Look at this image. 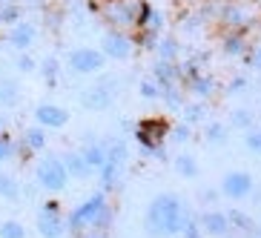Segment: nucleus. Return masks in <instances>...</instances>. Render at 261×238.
Here are the masks:
<instances>
[{
	"label": "nucleus",
	"instance_id": "nucleus-33",
	"mask_svg": "<svg viewBox=\"0 0 261 238\" xmlns=\"http://www.w3.org/2000/svg\"><path fill=\"white\" fill-rule=\"evenodd\" d=\"M227 215H230L232 230H241V232H250V230H253V221H250L247 215H241V213H227Z\"/></svg>",
	"mask_w": 261,
	"mask_h": 238
},
{
	"label": "nucleus",
	"instance_id": "nucleus-31",
	"mask_svg": "<svg viewBox=\"0 0 261 238\" xmlns=\"http://www.w3.org/2000/svg\"><path fill=\"white\" fill-rule=\"evenodd\" d=\"M230 123L238 126V129H250V126H253V112H250V109H236L232 118H230Z\"/></svg>",
	"mask_w": 261,
	"mask_h": 238
},
{
	"label": "nucleus",
	"instance_id": "nucleus-29",
	"mask_svg": "<svg viewBox=\"0 0 261 238\" xmlns=\"http://www.w3.org/2000/svg\"><path fill=\"white\" fill-rule=\"evenodd\" d=\"M244 144L250 152L261 155V129H255V126H250V129H244Z\"/></svg>",
	"mask_w": 261,
	"mask_h": 238
},
{
	"label": "nucleus",
	"instance_id": "nucleus-14",
	"mask_svg": "<svg viewBox=\"0 0 261 238\" xmlns=\"http://www.w3.org/2000/svg\"><path fill=\"white\" fill-rule=\"evenodd\" d=\"M63 167H66V172H69V178H89V175H95V169L86 164V158L81 152H66L63 155Z\"/></svg>",
	"mask_w": 261,
	"mask_h": 238
},
{
	"label": "nucleus",
	"instance_id": "nucleus-12",
	"mask_svg": "<svg viewBox=\"0 0 261 238\" xmlns=\"http://www.w3.org/2000/svg\"><path fill=\"white\" fill-rule=\"evenodd\" d=\"M35 121L43 129H61V126L69 123V109L58 107V103H38L35 107Z\"/></svg>",
	"mask_w": 261,
	"mask_h": 238
},
{
	"label": "nucleus",
	"instance_id": "nucleus-5",
	"mask_svg": "<svg viewBox=\"0 0 261 238\" xmlns=\"http://www.w3.org/2000/svg\"><path fill=\"white\" fill-rule=\"evenodd\" d=\"M35 230H38L40 238H61L66 232V221L61 215V207L55 201H43L35 215Z\"/></svg>",
	"mask_w": 261,
	"mask_h": 238
},
{
	"label": "nucleus",
	"instance_id": "nucleus-27",
	"mask_svg": "<svg viewBox=\"0 0 261 238\" xmlns=\"http://www.w3.org/2000/svg\"><path fill=\"white\" fill-rule=\"evenodd\" d=\"M155 52H158L161 61H175L178 58V43L175 40H158V43H155Z\"/></svg>",
	"mask_w": 261,
	"mask_h": 238
},
{
	"label": "nucleus",
	"instance_id": "nucleus-7",
	"mask_svg": "<svg viewBox=\"0 0 261 238\" xmlns=\"http://www.w3.org/2000/svg\"><path fill=\"white\" fill-rule=\"evenodd\" d=\"M118 77H107V81H100V84L89 86L84 95H81V107L89 109V112H100V109L112 107V100L118 95Z\"/></svg>",
	"mask_w": 261,
	"mask_h": 238
},
{
	"label": "nucleus",
	"instance_id": "nucleus-1",
	"mask_svg": "<svg viewBox=\"0 0 261 238\" xmlns=\"http://www.w3.org/2000/svg\"><path fill=\"white\" fill-rule=\"evenodd\" d=\"M187 213H184V204L178 195L172 192H161L149 201L144 215V230L149 232L152 238H172L181 232V224H184Z\"/></svg>",
	"mask_w": 261,
	"mask_h": 238
},
{
	"label": "nucleus",
	"instance_id": "nucleus-9",
	"mask_svg": "<svg viewBox=\"0 0 261 238\" xmlns=\"http://www.w3.org/2000/svg\"><path fill=\"white\" fill-rule=\"evenodd\" d=\"M100 52H103V58H112V61H126L132 55V38L121 29H109L100 35Z\"/></svg>",
	"mask_w": 261,
	"mask_h": 238
},
{
	"label": "nucleus",
	"instance_id": "nucleus-18",
	"mask_svg": "<svg viewBox=\"0 0 261 238\" xmlns=\"http://www.w3.org/2000/svg\"><path fill=\"white\" fill-rule=\"evenodd\" d=\"M23 146L29 152H40L43 146H46V129L43 126H29L23 132Z\"/></svg>",
	"mask_w": 261,
	"mask_h": 238
},
{
	"label": "nucleus",
	"instance_id": "nucleus-13",
	"mask_svg": "<svg viewBox=\"0 0 261 238\" xmlns=\"http://www.w3.org/2000/svg\"><path fill=\"white\" fill-rule=\"evenodd\" d=\"M138 15H141V3H135V0H115L107 9L109 23H115V26H135Z\"/></svg>",
	"mask_w": 261,
	"mask_h": 238
},
{
	"label": "nucleus",
	"instance_id": "nucleus-23",
	"mask_svg": "<svg viewBox=\"0 0 261 238\" xmlns=\"http://www.w3.org/2000/svg\"><path fill=\"white\" fill-rule=\"evenodd\" d=\"M184 123L187 126H195V123H201L204 118H207V107L204 103H184Z\"/></svg>",
	"mask_w": 261,
	"mask_h": 238
},
{
	"label": "nucleus",
	"instance_id": "nucleus-41",
	"mask_svg": "<svg viewBox=\"0 0 261 238\" xmlns=\"http://www.w3.org/2000/svg\"><path fill=\"white\" fill-rule=\"evenodd\" d=\"M86 238H107V235H100V232H92V235H86Z\"/></svg>",
	"mask_w": 261,
	"mask_h": 238
},
{
	"label": "nucleus",
	"instance_id": "nucleus-24",
	"mask_svg": "<svg viewBox=\"0 0 261 238\" xmlns=\"http://www.w3.org/2000/svg\"><path fill=\"white\" fill-rule=\"evenodd\" d=\"M0 238H26V227L17 218H9L0 224Z\"/></svg>",
	"mask_w": 261,
	"mask_h": 238
},
{
	"label": "nucleus",
	"instance_id": "nucleus-11",
	"mask_svg": "<svg viewBox=\"0 0 261 238\" xmlns=\"http://www.w3.org/2000/svg\"><path fill=\"white\" fill-rule=\"evenodd\" d=\"M201 224V232L210 238H227L232 232V224H230V215L221 213V209H207V213L198 218Z\"/></svg>",
	"mask_w": 261,
	"mask_h": 238
},
{
	"label": "nucleus",
	"instance_id": "nucleus-36",
	"mask_svg": "<svg viewBox=\"0 0 261 238\" xmlns=\"http://www.w3.org/2000/svg\"><path fill=\"white\" fill-rule=\"evenodd\" d=\"M38 69V63H35V58H32L29 52H20V58H17V72H23V75H29V72Z\"/></svg>",
	"mask_w": 261,
	"mask_h": 238
},
{
	"label": "nucleus",
	"instance_id": "nucleus-42",
	"mask_svg": "<svg viewBox=\"0 0 261 238\" xmlns=\"http://www.w3.org/2000/svg\"><path fill=\"white\" fill-rule=\"evenodd\" d=\"M3 126H6V121H3V115H0V132H3Z\"/></svg>",
	"mask_w": 261,
	"mask_h": 238
},
{
	"label": "nucleus",
	"instance_id": "nucleus-25",
	"mask_svg": "<svg viewBox=\"0 0 261 238\" xmlns=\"http://www.w3.org/2000/svg\"><path fill=\"white\" fill-rule=\"evenodd\" d=\"M38 72L43 75V81H46V84H55V81H58V58H52V55H49V58H43V63L38 66Z\"/></svg>",
	"mask_w": 261,
	"mask_h": 238
},
{
	"label": "nucleus",
	"instance_id": "nucleus-40",
	"mask_svg": "<svg viewBox=\"0 0 261 238\" xmlns=\"http://www.w3.org/2000/svg\"><path fill=\"white\" fill-rule=\"evenodd\" d=\"M244 86H247L244 77H236V81L230 84V92H244Z\"/></svg>",
	"mask_w": 261,
	"mask_h": 238
},
{
	"label": "nucleus",
	"instance_id": "nucleus-39",
	"mask_svg": "<svg viewBox=\"0 0 261 238\" xmlns=\"http://www.w3.org/2000/svg\"><path fill=\"white\" fill-rule=\"evenodd\" d=\"M250 66H253V69H261V43L253 49V55H250Z\"/></svg>",
	"mask_w": 261,
	"mask_h": 238
},
{
	"label": "nucleus",
	"instance_id": "nucleus-19",
	"mask_svg": "<svg viewBox=\"0 0 261 238\" xmlns=\"http://www.w3.org/2000/svg\"><path fill=\"white\" fill-rule=\"evenodd\" d=\"M20 103V86L15 81H0V107H17Z\"/></svg>",
	"mask_w": 261,
	"mask_h": 238
},
{
	"label": "nucleus",
	"instance_id": "nucleus-38",
	"mask_svg": "<svg viewBox=\"0 0 261 238\" xmlns=\"http://www.w3.org/2000/svg\"><path fill=\"white\" fill-rule=\"evenodd\" d=\"M190 129H192V126L181 123V126H175V129H169V135H172V141H175V144H187V141H190Z\"/></svg>",
	"mask_w": 261,
	"mask_h": 238
},
{
	"label": "nucleus",
	"instance_id": "nucleus-20",
	"mask_svg": "<svg viewBox=\"0 0 261 238\" xmlns=\"http://www.w3.org/2000/svg\"><path fill=\"white\" fill-rule=\"evenodd\" d=\"M172 167H175V172L181 178H198V161L192 158V155H178L175 161H172Z\"/></svg>",
	"mask_w": 261,
	"mask_h": 238
},
{
	"label": "nucleus",
	"instance_id": "nucleus-8",
	"mask_svg": "<svg viewBox=\"0 0 261 238\" xmlns=\"http://www.w3.org/2000/svg\"><path fill=\"white\" fill-rule=\"evenodd\" d=\"M253 190H255V181L244 169H232L221 178V195H227L230 201H244L247 195H253Z\"/></svg>",
	"mask_w": 261,
	"mask_h": 238
},
{
	"label": "nucleus",
	"instance_id": "nucleus-10",
	"mask_svg": "<svg viewBox=\"0 0 261 238\" xmlns=\"http://www.w3.org/2000/svg\"><path fill=\"white\" fill-rule=\"evenodd\" d=\"M9 46L17 49V52H29L35 46V40H38V26L32 23V20H17V23L9 26Z\"/></svg>",
	"mask_w": 261,
	"mask_h": 238
},
{
	"label": "nucleus",
	"instance_id": "nucleus-4",
	"mask_svg": "<svg viewBox=\"0 0 261 238\" xmlns=\"http://www.w3.org/2000/svg\"><path fill=\"white\" fill-rule=\"evenodd\" d=\"M35 178H38V187H43L46 192H63L66 184L72 181L66 167H63V158H58V155L40 158L38 167H35Z\"/></svg>",
	"mask_w": 261,
	"mask_h": 238
},
{
	"label": "nucleus",
	"instance_id": "nucleus-26",
	"mask_svg": "<svg viewBox=\"0 0 261 238\" xmlns=\"http://www.w3.org/2000/svg\"><path fill=\"white\" fill-rule=\"evenodd\" d=\"M20 20V9L17 3H0V23L3 26H12Z\"/></svg>",
	"mask_w": 261,
	"mask_h": 238
},
{
	"label": "nucleus",
	"instance_id": "nucleus-28",
	"mask_svg": "<svg viewBox=\"0 0 261 238\" xmlns=\"http://www.w3.org/2000/svg\"><path fill=\"white\" fill-rule=\"evenodd\" d=\"M201 235H204V232H201L198 218H190V215H187L184 224H181V232H178V238H201Z\"/></svg>",
	"mask_w": 261,
	"mask_h": 238
},
{
	"label": "nucleus",
	"instance_id": "nucleus-30",
	"mask_svg": "<svg viewBox=\"0 0 261 238\" xmlns=\"http://www.w3.org/2000/svg\"><path fill=\"white\" fill-rule=\"evenodd\" d=\"M207 141L210 144H224V141H227V126L218 123V121H213L207 126Z\"/></svg>",
	"mask_w": 261,
	"mask_h": 238
},
{
	"label": "nucleus",
	"instance_id": "nucleus-3",
	"mask_svg": "<svg viewBox=\"0 0 261 238\" xmlns=\"http://www.w3.org/2000/svg\"><path fill=\"white\" fill-rule=\"evenodd\" d=\"M107 207H109L107 192L89 195L84 204H77V207L69 213V218H66V232H84V230H89V227H95L98 218H100V213H103Z\"/></svg>",
	"mask_w": 261,
	"mask_h": 238
},
{
	"label": "nucleus",
	"instance_id": "nucleus-37",
	"mask_svg": "<svg viewBox=\"0 0 261 238\" xmlns=\"http://www.w3.org/2000/svg\"><path fill=\"white\" fill-rule=\"evenodd\" d=\"M224 52L227 55H241L244 52V38H227L224 40Z\"/></svg>",
	"mask_w": 261,
	"mask_h": 238
},
{
	"label": "nucleus",
	"instance_id": "nucleus-35",
	"mask_svg": "<svg viewBox=\"0 0 261 238\" xmlns=\"http://www.w3.org/2000/svg\"><path fill=\"white\" fill-rule=\"evenodd\" d=\"M224 17H227V23H232V26H244L247 23V12H244V9H238V6L227 9Z\"/></svg>",
	"mask_w": 261,
	"mask_h": 238
},
{
	"label": "nucleus",
	"instance_id": "nucleus-32",
	"mask_svg": "<svg viewBox=\"0 0 261 238\" xmlns=\"http://www.w3.org/2000/svg\"><path fill=\"white\" fill-rule=\"evenodd\" d=\"M161 98L167 100L172 109H181V107H184V98H181V92H178V89H172V84L164 86V95H161Z\"/></svg>",
	"mask_w": 261,
	"mask_h": 238
},
{
	"label": "nucleus",
	"instance_id": "nucleus-15",
	"mask_svg": "<svg viewBox=\"0 0 261 238\" xmlns=\"http://www.w3.org/2000/svg\"><path fill=\"white\" fill-rule=\"evenodd\" d=\"M81 155H84L86 164L98 172L100 164H103V155H107V146H103V141H86V144L81 146Z\"/></svg>",
	"mask_w": 261,
	"mask_h": 238
},
{
	"label": "nucleus",
	"instance_id": "nucleus-16",
	"mask_svg": "<svg viewBox=\"0 0 261 238\" xmlns=\"http://www.w3.org/2000/svg\"><path fill=\"white\" fill-rule=\"evenodd\" d=\"M190 89H192V95H198V98L204 100V98H210V95H213L215 81H213L210 75H201V72H195V75H190Z\"/></svg>",
	"mask_w": 261,
	"mask_h": 238
},
{
	"label": "nucleus",
	"instance_id": "nucleus-43",
	"mask_svg": "<svg viewBox=\"0 0 261 238\" xmlns=\"http://www.w3.org/2000/svg\"><path fill=\"white\" fill-rule=\"evenodd\" d=\"M0 3H15V0H0Z\"/></svg>",
	"mask_w": 261,
	"mask_h": 238
},
{
	"label": "nucleus",
	"instance_id": "nucleus-34",
	"mask_svg": "<svg viewBox=\"0 0 261 238\" xmlns=\"http://www.w3.org/2000/svg\"><path fill=\"white\" fill-rule=\"evenodd\" d=\"M15 149H17V144L12 138H6V135H0V164H6L12 155H15Z\"/></svg>",
	"mask_w": 261,
	"mask_h": 238
},
{
	"label": "nucleus",
	"instance_id": "nucleus-22",
	"mask_svg": "<svg viewBox=\"0 0 261 238\" xmlns=\"http://www.w3.org/2000/svg\"><path fill=\"white\" fill-rule=\"evenodd\" d=\"M138 92H141V98H146V100H161L164 84H158L155 77H144V81L138 84Z\"/></svg>",
	"mask_w": 261,
	"mask_h": 238
},
{
	"label": "nucleus",
	"instance_id": "nucleus-21",
	"mask_svg": "<svg viewBox=\"0 0 261 238\" xmlns=\"http://www.w3.org/2000/svg\"><path fill=\"white\" fill-rule=\"evenodd\" d=\"M0 198H6V201H17V198H20V184H17L15 175L0 172Z\"/></svg>",
	"mask_w": 261,
	"mask_h": 238
},
{
	"label": "nucleus",
	"instance_id": "nucleus-2",
	"mask_svg": "<svg viewBox=\"0 0 261 238\" xmlns=\"http://www.w3.org/2000/svg\"><path fill=\"white\" fill-rule=\"evenodd\" d=\"M103 146H107V155H103V164H100L98 175H100L103 192H112V190H118L121 181H123L129 152H126V144H123V141H103Z\"/></svg>",
	"mask_w": 261,
	"mask_h": 238
},
{
	"label": "nucleus",
	"instance_id": "nucleus-6",
	"mask_svg": "<svg viewBox=\"0 0 261 238\" xmlns=\"http://www.w3.org/2000/svg\"><path fill=\"white\" fill-rule=\"evenodd\" d=\"M66 66H69L75 75H95V72H100L107 66V58H103V52L95 49V46H77L69 52Z\"/></svg>",
	"mask_w": 261,
	"mask_h": 238
},
{
	"label": "nucleus",
	"instance_id": "nucleus-17",
	"mask_svg": "<svg viewBox=\"0 0 261 238\" xmlns=\"http://www.w3.org/2000/svg\"><path fill=\"white\" fill-rule=\"evenodd\" d=\"M178 75H181V69H178L172 61H158L155 63V69H152V77L158 81V84H164V86H169Z\"/></svg>",
	"mask_w": 261,
	"mask_h": 238
}]
</instances>
